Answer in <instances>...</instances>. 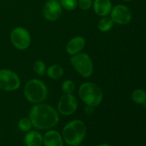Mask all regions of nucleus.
<instances>
[{
	"label": "nucleus",
	"mask_w": 146,
	"mask_h": 146,
	"mask_svg": "<svg viewBox=\"0 0 146 146\" xmlns=\"http://www.w3.org/2000/svg\"><path fill=\"white\" fill-rule=\"evenodd\" d=\"M94 108H95V107L91 106H86V107L85 109H84L85 113L88 115H92L94 112Z\"/></svg>",
	"instance_id": "5701e85b"
},
{
	"label": "nucleus",
	"mask_w": 146,
	"mask_h": 146,
	"mask_svg": "<svg viewBox=\"0 0 146 146\" xmlns=\"http://www.w3.org/2000/svg\"><path fill=\"white\" fill-rule=\"evenodd\" d=\"M21 85L18 74L9 69H0V89L4 91H15Z\"/></svg>",
	"instance_id": "423d86ee"
},
{
	"label": "nucleus",
	"mask_w": 146,
	"mask_h": 146,
	"mask_svg": "<svg viewBox=\"0 0 146 146\" xmlns=\"http://www.w3.org/2000/svg\"><path fill=\"white\" fill-rule=\"evenodd\" d=\"M97 146H111V145H109V144H108V143H101Z\"/></svg>",
	"instance_id": "b1692460"
},
{
	"label": "nucleus",
	"mask_w": 146,
	"mask_h": 146,
	"mask_svg": "<svg viewBox=\"0 0 146 146\" xmlns=\"http://www.w3.org/2000/svg\"><path fill=\"white\" fill-rule=\"evenodd\" d=\"M10 40L13 46L19 50H26L31 42L29 31L21 27H16L11 31Z\"/></svg>",
	"instance_id": "0eeeda50"
},
{
	"label": "nucleus",
	"mask_w": 146,
	"mask_h": 146,
	"mask_svg": "<svg viewBox=\"0 0 146 146\" xmlns=\"http://www.w3.org/2000/svg\"><path fill=\"white\" fill-rule=\"evenodd\" d=\"M33 127L38 130H49L59 122V113L48 104H35L29 113Z\"/></svg>",
	"instance_id": "f257e3e1"
},
{
	"label": "nucleus",
	"mask_w": 146,
	"mask_h": 146,
	"mask_svg": "<svg viewBox=\"0 0 146 146\" xmlns=\"http://www.w3.org/2000/svg\"><path fill=\"white\" fill-rule=\"evenodd\" d=\"M44 146H64V139L60 133L55 130H48L43 135Z\"/></svg>",
	"instance_id": "9b49d317"
},
{
	"label": "nucleus",
	"mask_w": 146,
	"mask_h": 146,
	"mask_svg": "<svg viewBox=\"0 0 146 146\" xmlns=\"http://www.w3.org/2000/svg\"><path fill=\"white\" fill-rule=\"evenodd\" d=\"M85 38L81 36H76L68 41L66 44V51L69 55L74 56L81 53L85 48Z\"/></svg>",
	"instance_id": "f8f14e48"
},
{
	"label": "nucleus",
	"mask_w": 146,
	"mask_h": 146,
	"mask_svg": "<svg viewBox=\"0 0 146 146\" xmlns=\"http://www.w3.org/2000/svg\"><path fill=\"white\" fill-rule=\"evenodd\" d=\"M76 89V85L71 80H66L61 85V90L64 94H72Z\"/></svg>",
	"instance_id": "aec40b11"
},
{
	"label": "nucleus",
	"mask_w": 146,
	"mask_h": 146,
	"mask_svg": "<svg viewBox=\"0 0 146 146\" xmlns=\"http://www.w3.org/2000/svg\"><path fill=\"white\" fill-rule=\"evenodd\" d=\"M78 100L72 94H64L61 96L58 103V112L63 115H71L78 108Z\"/></svg>",
	"instance_id": "6e6552de"
},
{
	"label": "nucleus",
	"mask_w": 146,
	"mask_h": 146,
	"mask_svg": "<svg viewBox=\"0 0 146 146\" xmlns=\"http://www.w3.org/2000/svg\"><path fill=\"white\" fill-rule=\"evenodd\" d=\"M78 96L86 106L93 107L98 106L102 102L104 96L101 88L93 82L83 83L78 89Z\"/></svg>",
	"instance_id": "20e7f679"
},
{
	"label": "nucleus",
	"mask_w": 146,
	"mask_h": 146,
	"mask_svg": "<svg viewBox=\"0 0 146 146\" xmlns=\"http://www.w3.org/2000/svg\"><path fill=\"white\" fill-rule=\"evenodd\" d=\"M123 1H133V0H123Z\"/></svg>",
	"instance_id": "393cba45"
},
{
	"label": "nucleus",
	"mask_w": 146,
	"mask_h": 146,
	"mask_svg": "<svg viewBox=\"0 0 146 146\" xmlns=\"http://www.w3.org/2000/svg\"><path fill=\"white\" fill-rule=\"evenodd\" d=\"M113 24L114 23L111 17L106 16V17H102L101 19L98 21V28L101 32H107L113 28Z\"/></svg>",
	"instance_id": "f3484780"
},
{
	"label": "nucleus",
	"mask_w": 146,
	"mask_h": 146,
	"mask_svg": "<svg viewBox=\"0 0 146 146\" xmlns=\"http://www.w3.org/2000/svg\"><path fill=\"white\" fill-rule=\"evenodd\" d=\"M25 98L30 103L38 104L43 103L46 98L48 89L46 84L41 80L34 78L25 84L24 88Z\"/></svg>",
	"instance_id": "7ed1b4c3"
},
{
	"label": "nucleus",
	"mask_w": 146,
	"mask_h": 146,
	"mask_svg": "<svg viewBox=\"0 0 146 146\" xmlns=\"http://www.w3.org/2000/svg\"><path fill=\"white\" fill-rule=\"evenodd\" d=\"M78 146H86V145H79Z\"/></svg>",
	"instance_id": "a878e982"
},
{
	"label": "nucleus",
	"mask_w": 146,
	"mask_h": 146,
	"mask_svg": "<svg viewBox=\"0 0 146 146\" xmlns=\"http://www.w3.org/2000/svg\"><path fill=\"white\" fill-rule=\"evenodd\" d=\"M26 146H41L43 145V135L37 131L27 132L24 138Z\"/></svg>",
	"instance_id": "4468645a"
},
{
	"label": "nucleus",
	"mask_w": 146,
	"mask_h": 146,
	"mask_svg": "<svg viewBox=\"0 0 146 146\" xmlns=\"http://www.w3.org/2000/svg\"><path fill=\"white\" fill-rule=\"evenodd\" d=\"M86 135V126L81 120H73L65 125L62 131L64 141L70 146H78Z\"/></svg>",
	"instance_id": "f03ea898"
},
{
	"label": "nucleus",
	"mask_w": 146,
	"mask_h": 146,
	"mask_svg": "<svg viewBox=\"0 0 146 146\" xmlns=\"http://www.w3.org/2000/svg\"><path fill=\"white\" fill-rule=\"evenodd\" d=\"M33 70L37 75L40 76H43L46 74V64L42 60H37L33 64Z\"/></svg>",
	"instance_id": "a211bd4d"
},
{
	"label": "nucleus",
	"mask_w": 146,
	"mask_h": 146,
	"mask_svg": "<svg viewBox=\"0 0 146 146\" xmlns=\"http://www.w3.org/2000/svg\"><path fill=\"white\" fill-rule=\"evenodd\" d=\"M63 9L67 11H74L78 7V0H59Z\"/></svg>",
	"instance_id": "412c9836"
},
{
	"label": "nucleus",
	"mask_w": 146,
	"mask_h": 146,
	"mask_svg": "<svg viewBox=\"0 0 146 146\" xmlns=\"http://www.w3.org/2000/svg\"><path fill=\"white\" fill-rule=\"evenodd\" d=\"M133 101L138 105H144L146 104V92L143 89H135L131 96Z\"/></svg>",
	"instance_id": "dca6fc26"
},
{
	"label": "nucleus",
	"mask_w": 146,
	"mask_h": 146,
	"mask_svg": "<svg viewBox=\"0 0 146 146\" xmlns=\"http://www.w3.org/2000/svg\"><path fill=\"white\" fill-rule=\"evenodd\" d=\"M92 7L94 12L101 17L110 14L113 8L111 0H94Z\"/></svg>",
	"instance_id": "ddd939ff"
},
{
	"label": "nucleus",
	"mask_w": 146,
	"mask_h": 146,
	"mask_svg": "<svg viewBox=\"0 0 146 146\" xmlns=\"http://www.w3.org/2000/svg\"><path fill=\"white\" fill-rule=\"evenodd\" d=\"M110 17L113 23L120 25H125L131 21L132 12L127 6L117 4L113 7L110 13Z\"/></svg>",
	"instance_id": "1a4fd4ad"
},
{
	"label": "nucleus",
	"mask_w": 146,
	"mask_h": 146,
	"mask_svg": "<svg viewBox=\"0 0 146 146\" xmlns=\"http://www.w3.org/2000/svg\"><path fill=\"white\" fill-rule=\"evenodd\" d=\"M145 7H146V4H145Z\"/></svg>",
	"instance_id": "bb28decb"
},
{
	"label": "nucleus",
	"mask_w": 146,
	"mask_h": 146,
	"mask_svg": "<svg viewBox=\"0 0 146 146\" xmlns=\"http://www.w3.org/2000/svg\"><path fill=\"white\" fill-rule=\"evenodd\" d=\"M33 127L32 123L29 118H23L19 120L18 123V128L19 129L23 132H28L31 131V128Z\"/></svg>",
	"instance_id": "6ab92c4d"
},
{
	"label": "nucleus",
	"mask_w": 146,
	"mask_h": 146,
	"mask_svg": "<svg viewBox=\"0 0 146 146\" xmlns=\"http://www.w3.org/2000/svg\"><path fill=\"white\" fill-rule=\"evenodd\" d=\"M64 68L58 64H53L46 68V74L51 79H59L64 75Z\"/></svg>",
	"instance_id": "2eb2a0df"
},
{
	"label": "nucleus",
	"mask_w": 146,
	"mask_h": 146,
	"mask_svg": "<svg viewBox=\"0 0 146 146\" xmlns=\"http://www.w3.org/2000/svg\"><path fill=\"white\" fill-rule=\"evenodd\" d=\"M78 6L82 10H88L93 6V0H78Z\"/></svg>",
	"instance_id": "4be33fe9"
},
{
	"label": "nucleus",
	"mask_w": 146,
	"mask_h": 146,
	"mask_svg": "<svg viewBox=\"0 0 146 146\" xmlns=\"http://www.w3.org/2000/svg\"><path fill=\"white\" fill-rule=\"evenodd\" d=\"M63 12V8L59 0H48L43 7L42 14L45 19L54 21L60 18Z\"/></svg>",
	"instance_id": "9d476101"
},
{
	"label": "nucleus",
	"mask_w": 146,
	"mask_h": 146,
	"mask_svg": "<svg viewBox=\"0 0 146 146\" xmlns=\"http://www.w3.org/2000/svg\"><path fill=\"white\" fill-rule=\"evenodd\" d=\"M71 65L76 71L84 78L91 76L94 73V64L90 56L86 53H79L71 56Z\"/></svg>",
	"instance_id": "39448f33"
}]
</instances>
